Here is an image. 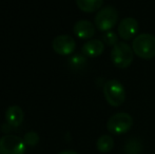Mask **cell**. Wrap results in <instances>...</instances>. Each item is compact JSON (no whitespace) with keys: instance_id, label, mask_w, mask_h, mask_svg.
Here are the masks:
<instances>
[{"instance_id":"2","label":"cell","mask_w":155,"mask_h":154,"mask_svg":"<svg viewBox=\"0 0 155 154\" xmlns=\"http://www.w3.org/2000/svg\"><path fill=\"white\" fill-rule=\"evenodd\" d=\"M104 96L112 107H120L126 100V90L120 81L111 79L104 86Z\"/></svg>"},{"instance_id":"18","label":"cell","mask_w":155,"mask_h":154,"mask_svg":"<svg viewBox=\"0 0 155 154\" xmlns=\"http://www.w3.org/2000/svg\"><path fill=\"white\" fill-rule=\"evenodd\" d=\"M127 154H130V153H127Z\"/></svg>"},{"instance_id":"4","label":"cell","mask_w":155,"mask_h":154,"mask_svg":"<svg viewBox=\"0 0 155 154\" xmlns=\"http://www.w3.org/2000/svg\"><path fill=\"white\" fill-rule=\"evenodd\" d=\"M118 21V12L113 6H106L98 11L94 23L95 27L101 32L111 31Z\"/></svg>"},{"instance_id":"8","label":"cell","mask_w":155,"mask_h":154,"mask_svg":"<svg viewBox=\"0 0 155 154\" xmlns=\"http://www.w3.org/2000/svg\"><path fill=\"white\" fill-rule=\"evenodd\" d=\"M138 32V22L135 18L127 17L118 25V36L124 40H130Z\"/></svg>"},{"instance_id":"17","label":"cell","mask_w":155,"mask_h":154,"mask_svg":"<svg viewBox=\"0 0 155 154\" xmlns=\"http://www.w3.org/2000/svg\"><path fill=\"white\" fill-rule=\"evenodd\" d=\"M57 154H78L75 151H72V150H67V151H62V152H59Z\"/></svg>"},{"instance_id":"3","label":"cell","mask_w":155,"mask_h":154,"mask_svg":"<svg viewBox=\"0 0 155 154\" xmlns=\"http://www.w3.org/2000/svg\"><path fill=\"white\" fill-rule=\"evenodd\" d=\"M134 59V52L128 43L118 42L111 51V60L116 68L126 69L131 66Z\"/></svg>"},{"instance_id":"10","label":"cell","mask_w":155,"mask_h":154,"mask_svg":"<svg viewBox=\"0 0 155 154\" xmlns=\"http://www.w3.org/2000/svg\"><path fill=\"white\" fill-rule=\"evenodd\" d=\"M23 118H25V113L19 106H11L8 108L5 112V120L6 123H8L12 128L19 127L22 123Z\"/></svg>"},{"instance_id":"6","label":"cell","mask_w":155,"mask_h":154,"mask_svg":"<svg viewBox=\"0 0 155 154\" xmlns=\"http://www.w3.org/2000/svg\"><path fill=\"white\" fill-rule=\"evenodd\" d=\"M25 144L16 135H4L0 138V154H25Z\"/></svg>"},{"instance_id":"5","label":"cell","mask_w":155,"mask_h":154,"mask_svg":"<svg viewBox=\"0 0 155 154\" xmlns=\"http://www.w3.org/2000/svg\"><path fill=\"white\" fill-rule=\"evenodd\" d=\"M132 116L126 112H119L109 118L107 128L111 133L115 134V135H120V134L127 133L132 128Z\"/></svg>"},{"instance_id":"11","label":"cell","mask_w":155,"mask_h":154,"mask_svg":"<svg viewBox=\"0 0 155 154\" xmlns=\"http://www.w3.org/2000/svg\"><path fill=\"white\" fill-rule=\"evenodd\" d=\"M104 49V44L102 41L99 39H91V40L87 41L84 45H82V54L86 57H97V56L101 55Z\"/></svg>"},{"instance_id":"13","label":"cell","mask_w":155,"mask_h":154,"mask_svg":"<svg viewBox=\"0 0 155 154\" xmlns=\"http://www.w3.org/2000/svg\"><path fill=\"white\" fill-rule=\"evenodd\" d=\"M114 147V140L110 135H101L96 142V148L99 152L108 153Z\"/></svg>"},{"instance_id":"16","label":"cell","mask_w":155,"mask_h":154,"mask_svg":"<svg viewBox=\"0 0 155 154\" xmlns=\"http://www.w3.org/2000/svg\"><path fill=\"white\" fill-rule=\"evenodd\" d=\"M102 38H104V42L109 47H112V45L114 47L115 44L118 43V35L113 31L106 32L104 34V36H102Z\"/></svg>"},{"instance_id":"14","label":"cell","mask_w":155,"mask_h":154,"mask_svg":"<svg viewBox=\"0 0 155 154\" xmlns=\"http://www.w3.org/2000/svg\"><path fill=\"white\" fill-rule=\"evenodd\" d=\"M69 64L73 69H82L87 64V57L84 55H74L70 58Z\"/></svg>"},{"instance_id":"1","label":"cell","mask_w":155,"mask_h":154,"mask_svg":"<svg viewBox=\"0 0 155 154\" xmlns=\"http://www.w3.org/2000/svg\"><path fill=\"white\" fill-rule=\"evenodd\" d=\"M132 50L139 58L152 59L155 56V36L148 33L137 35L132 42Z\"/></svg>"},{"instance_id":"12","label":"cell","mask_w":155,"mask_h":154,"mask_svg":"<svg viewBox=\"0 0 155 154\" xmlns=\"http://www.w3.org/2000/svg\"><path fill=\"white\" fill-rule=\"evenodd\" d=\"M78 8L84 13H94L100 10L104 0H76Z\"/></svg>"},{"instance_id":"9","label":"cell","mask_w":155,"mask_h":154,"mask_svg":"<svg viewBox=\"0 0 155 154\" xmlns=\"http://www.w3.org/2000/svg\"><path fill=\"white\" fill-rule=\"evenodd\" d=\"M74 34L80 39H90L95 34V27L88 20H79L74 25Z\"/></svg>"},{"instance_id":"7","label":"cell","mask_w":155,"mask_h":154,"mask_svg":"<svg viewBox=\"0 0 155 154\" xmlns=\"http://www.w3.org/2000/svg\"><path fill=\"white\" fill-rule=\"evenodd\" d=\"M53 50L59 55H70L76 48V42L73 37L69 35H59L54 38L52 43Z\"/></svg>"},{"instance_id":"15","label":"cell","mask_w":155,"mask_h":154,"mask_svg":"<svg viewBox=\"0 0 155 154\" xmlns=\"http://www.w3.org/2000/svg\"><path fill=\"white\" fill-rule=\"evenodd\" d=\"M23 142L27 146L35 147L39 143V135L35 131L27 132L23 136Z\"/></svg>"}]
</instances>
